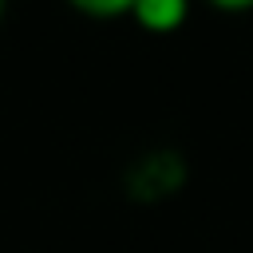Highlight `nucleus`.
<instances>
[{
    "label": "nucleus",
    "instance_id": "obj_1",
    "mask_svg": "<svg viewBox=\"0 0 253 253\" xmlns=\"http://www.w3.org/2000/svg\"><path fill=\"white\" fill-rule=\"evenodd\" d=\"M126 20H134L150 36H170L190 20V4L186 0H130Z\"/></svg>",
    "mask_w": 253,
    "mask_h": 253
},
{
    "label": "nucleus",
    "instance_id": "obj_2",
    "mask_svg": "<svg viewBox=\"0 0 253 253\" xmlns=\"http://www.w3.org/2000/svg\"><path fill=\"white\" fill-rule=\"evenodd\" d=\"M79 16H95V20H126L130 16V0H75Z\"/></svg>",
    "mask_w": 253,
    "mask_h": 253
},
{
    "label": "nucleus",
    "instance_id": "obj_3",
    "mask_svg": "<svg viewBox=\"0 0 253 253\" xmlns=\"http://www.w3.org/2000/svg\"><path fill=\"white\" fill-rule=\"evenodd\" d=\"M0 20H4V4H0Z\"/></svg>",
    "mask_w": 253,
    "mask_h": 253
}]
</instances>
